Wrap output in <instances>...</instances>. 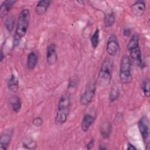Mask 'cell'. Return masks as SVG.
<instances>
[{
  "label": "cell",
  "instance_id": "cell-9",
  "mask_svg": "<svg viewBox=\"0 0 150 150\" xmlns=\"http://www.w3.org/2000/svg\"><path fill=\"white\" fill-rule=\"evenodd\" d=\"M57 53L56 46L54 43L49 45L47 48L46 52V61L50 65H52L56 62Z\"/></svg>",
  "mask_w": 150,
  "mask_h": 150
},
{
  "label": "cell",
  "instance_id": "cell-23",
  "mask_svg": "<svg viewBox=\"0 0 150 150\" xmlns=\"http://www.w3.org/2000/svg\"><path fill=\"white\" fill-rule=\"evenodd\" d=\"M120 96V90L118 88L114 86L111 88V90L110 93L109 100L110 102H114L116 100H117Z\"/></svg>",
  "mask_w": 150,
  "mask_h": 150
},
{
  "label": "cell",
  "instance_id": "cell-24",
  "mask_svg": "<svg viewBox=\"0 0 150 150\" xmlns=\"http://www.w3.org/2000/svg\"><path fill=\"white\" fill-rule=\"evenodd\" d=\"M5 25L9 32H12L14 26V19L12 16H9L5 21Z\"/></svg>",
  "mask_w": 150,
  "mask_h": 150
},
{
  "label": "cell",
  "instance_id": "cell-15",
  "mask_svg": "<svg viewBox=\"0 0 150 150\" xmlns=\"http://www.w3.org/2000/svg\"><path fill=\"white\" fill-rule=\"evenodd\" d=\"M7 86L8 88L13 93L17 91L19 87V81L18 78L13 74H11L8 80Z\"/></svg>",
  "mask_w": 150,
  "mask_h": 150
},
{
  "label": "cell",
  "instance_id": "cell-10",
  "mask_svg": "<svg viewBox=\"0 0 150 150\" xmlns=\"http://www.w3.org/2000/svg\"><path fill=\"white\" fill-rule=\"evenodd\" d=\"M131 11L136 16H141L144 14L146 9L145 3L144 1H137L131 5Z\"/></svg>",
  "mask_w": 150,
  "mask_h": 150
},
{
  "label": "cell",
  "instance_id": "cell-13",
  "mask_svg": "<svg viewBox=\"0 0 150 150\" xmlns=\"http://www.w3.org/2000/svg\"><path fill=\"white\" fill-rule=\"evenodd\" d=\"M16 1L13 0H7L2 2L0 6V16L1 18L8 14L11 9Z\"/></svg>",
  "mask_w": 150,
  "mask_h": 150
},
{
  "label": "cell",
  "instance_id": "cell-20",
  "mask_svg": "<svg viewBox=\"0 0 150 150\" xmlns=\"http://www.w3.org/2000/svg\"><path fill=\"white\" fill-rule=\"evenodd\" d=\"M22 146L25 149H34L36 148V143L31 138L27 137V138H25L23 139Z\"/></svg>",
  "mask_w": 150,
  "mask_h": 150
},
{
  "label": "cell",
  "instance_id": "cell-17",
  "mask_svg": "<svg viewBox=\"0 0 150 150\" xmlns=\"http://www.w3.org/2000/svg\"><path fill=\"white\" fill-rule=\"evenodd\" d=\"M38 63V57L36 53L31 52L29 53L27 57V67L29 70H33L36 67Z\"/></svg>",
  "mask_w": 150,
  "mask_h": 150
},
{
  "label": "cell",
  "instance_id": "cell-7",
  "mask_svg": "<svg viewBox=\"0 0 150 150\" xmlns=\"http://www.w3.org/2000/svg\"><path fill=\"white\" fill-rule=\"evenodd\" d=\"M127 49L129 52V56L128 57L131 63L137 66L141 65L142 59L139 45L127 46Z\"/></svg>",
  "mask_w": 150,
  "mask_h": 150
},
{
  "label": "cell",
  "instance_id": "cell-29",
  "mask_svg": "<svg viewBox=\"0 0 150 150\" xmlns=\"http://www.w3.org/2000/svg\"><path fill=\"white\" fill-rule=\"evenodd\" d=\"M98 149H100V150H104V149H106L107 148H106L104 145H100V146L98 147Z\"/></svg>",
  "mask_w": 150,
  "mask_h": 150
},
{
  "label": "cell",
  "instance_id": "cell-11",
  "mask_svg": "<svg viewBox=\"0 0 150 150\" xmlns=\"http://www.w3.org/2000/svg\"><path fill=\"white\" fill-rule=\"evenodd\" d=\"M9 104L12 110L16 113L20 111L22 107V102L19 97L16 95H12L9 98Z\"/></svg>",
  "mask_w": 150,
  "mask_h": 150
},
{
  "label": "cell",
  "instance_id": "cell-2",
  "mask_svg": "<svg viewBox=\"0 0 150 150\" xmlns=\"http://www.w3.org/2000/svg\"><path fill=\"white\" fill-rule=\"evenodd\" d=\"M30 20V12L28 9L22 10L18 16L16 28V35L18 38L23 37L28 30Z\"/></svg>",
  "mask_w": 150,
  "mask_h": 150
},
{
  "label": "cell",
  "instance_id": "cell-26",
  "mask_svg": "<svg viewBox=\"0 0 150 150\" xmlns=\"http://www.w3.org/2000/svg\"><path fill=\"white\" fill-rule=\"evenodd\" d=\"M94 145V140L93 139H92L90 140V141L88 142V144H87V145H86L87 149H91L93 147Z\"/></svg>",
  "mask_w": 150,
  "mask_h": 150
},
{
  "label": "cell",
  "instance_id": "cell-6",
  "mask_svg": "<svg viewBox=\"0 0 150 150\" xmlns=\"http://www.w3.org/2000/svg\"><path fill=\"white\" fill-rule=\"evenodd\" d=\"M96 86L95 83H91L88 84L85 91L81 96L80 103L84 105L88 104L93 100L96 93Z\"/></svg>",
  "mask_w": 150,
  "mask_h": 150
},
{
  "label": "cell",
  "instance_id": "cell-5",
  "mask_svg": "<svg viewBox=\"0 0 150 150\" xmlns=\"http://www.w3.org/2000/svg\"><path fill=\"white\" fill-rule=\"evenodd\" d=\"M138 127L145 146H149V122L146 116L142 117L138 122Z\"/></svg>",
  "mask_w": 150,
  "mask_h": 150
},
{
  "label": "cell",
  "instance_id": "cell-16",
  "mask_svg": "<svg viewBox=\"0 0 150 150\" xmlns=\"http://www.w3.org/2000/svg\"><path fill=\"white\" fill-rule=\"evenodd\" d=\"M11 139V135L9 133H3L0 138V149L6 150L10 144Z\"/></svg>",
  "mask_w": 150,
  "mask_h": 150
},
{
  "label": "cell",
  "instance_id": "cell-21",
  "mask_svg": "<svg viewBox=\"0 0 150 150\" xmlns=\"http://www.w3.org/2000/svg\"><path fill=\"white\" fill-rule=\"evenodd\" d=\"M149 84H150L149 79L148 78H145L143 80L142 85H141V88H142L143 94L146 97H148L150 94Z\"/></svg>",
  "mask_w": 150,
  "mask_h": 150
},
{
  "label": "cell",
  "instance_id": "cell-18",
  "mask_svg": "<svg viewBox=\"0 0 150 150\" xmlns=\"http://www.w3.org/2000/svg\"><path fill=\"white\" fill-rule=\"evenodd\" d=\"M100 132L103 138H108L111 132V125L109 122H105L101 126Z\"/></svg>",
  "mask_w": 150,
  "mask_h": 150
},
{
  "label": "cell",
  "instance_id": "cell-22",
  "mask_svg": "<svg viewBox=\"0 0 150 150\" xmlns=\"http://www.w3.org/2000/svg\"><path fill=\"white\" fill-rule=\"evenodd\" d=\"M90 40L93 48L96 49L98 46L100 41V33L99 30L98 29H97L95 30L94 33L92 35Z\"/></svg>",
  "mask_w": 150,
  "mask_h": 150
},
{
  "label": "cell",
  "instance_id": "cell-1",
  "mask_svg": "<svg viewBox=\"0 0 150 150\" xmlns=\"http://www.w3.org/2000/svg\"><path fill=\"white\" fill-rule=\"evenodd\" d=\"M70 105V96L67 93L63 94L59 99L55 117V123L57 125H62L66 121L69 114Z\"/></svg>",
  "mask_w": 150,
  "mask_h": 150
},
{
  "label": "cell",
  "instance_id": "cell-28",
  "mask_svg": "<svg viewBox=\"0 0 150 150\" xmlns=\"http://www.w3.org/2000/svg\"><path fill=\"white\" fill-rule=\"evenodd\" d=\"M124 35L126 36H129V34H130V30H128V29H124Z\"/></svg>",
  "mask_w": 150,
  "mask_h": 150
},
{
  "label": "cell",
  "instance_id": "cell-27",
  "mask_svg": "<svg viewBox=\"0 0 150 150\" xmlns=\"http://www.w3.org/2000/svg\"><path fill=\"white\" fill-rule=\"evenodd\" d=\"M127 149H129V150H130V149H134V150H135V149H136V147H135L133 145H132L131 144H130V143H128V145H127Z\"/></svg>",
  "mask_w": 150,
  "mask_h": 150
},
{
  "label": "cell",
  "instance_id": "cell-14",
  "mask_svg": "<svg viewBox=\"0 0 150 150\" xmlns=\"http://www.w3.org/2000/svg\"><path fill=\"white\" fill-rule=\"evenodd\" d=\"M94 121V117L89 114H86L81 121V127L84 132H87Z\"/></svg>",
  "mask_w": 150,
  "mask_h": 150
},
{
  "label": "cell",
  "instance_id": "cell-30",
  "mask_svg": "<svg viewBox=\"0 0 150 150\" xmlns=\"http://www.w3.org/2000/svg\"><path fill=\"white\" fill-rule=\"evenodd\" d=\"M0 57H1V62H2L4 58V55L3 54V52L1 50V55H0Z\"/></svg>",
  "mask_w": 150,
  "mask_h": 150
},
{
  "label": "cell",
  "instance_id": "cell-3",
  "mask_svg": "<svg viewBox=\"0 0 150 150\" xmlns=\"http://www.w3.org/2000/svg\"><path fill=\"white\" fill-rule=\"evenodd\" d=\"M131 63L129 57L124 55L120 62V79L123 84H129L132 79V74L131 72Z\"/></svg>",
  "mask_w": 150,
  "mask_h": 150
},
{
  "label": "cell",
  "instance_id": "cell-8",
  "mask_svg": "<svg viewBox=\"0 0 150 150\" xmlns=\"http://www.w3.org/2000/svg\"><path fill=\"white\" fill-rule=\"evenodd\" d=\"M106 50L110 56H115L119 53L120 46L115 36L111 35L109 36L107 43Z\"/></svg>",
  "mask_w": 150,
  "mask_h": 150
},
{
  "label": "cell",
  "instance_id": "cell-12",
  "mask_svg": "<svg viewBox=\"0 0 150 150\" xmlns=\"http://www.w3.org/2000/svg\"><path fill=\"white\" fill-rule=\"evenodd\" d=\"M52 1L49 0L40 1L35 6V12L38 15H43L49 8Z\"/></svg>",
  "mask_w": 150,
  "mask_h": 150
},
{
  "label": "cell",
  "instance_id": "cell-4",
  "mask_svg": "<svg viewBox=\"0 0 150 150\" xmlns=\"http://www.w3.org/2000/svg\"><path fill=\"white\" fill-rule=\"evenodd\" d=\"M111 70L110 62L104 61L98 72L97 83L101 87H106L108 86L111 81Z\"/></svg>",
  "mask_w": 150,
  "mask_h": 150
},
{
  "label": "cell",
  "instance_id": "cell-25",
  "mask_svg": "<svg viewBox=\"0 0 150 150\" xmlns=\"http://www.w3.org/2000/svg\"><path fill=\"white\" fill-rule=\"evenodd\" d=\"M42 123H43V120L40 117H35L32 121V124L35 127H40L42 124Z\"/></svg>",
  "mask_w": 150,
  "mask_h": 150
},
{
  "label": "cell",
  "instance_id": "cell-19",
  "mask_svg": "<svg viewBox=\"0 0 150 150\" xmlns=\"http://www.w3.org/2000/svg\"><path fill=\"white\" fill-rule=\"evenodd\" d=\"M115 21V14L113 12H110L107 13L104 17V25L107 28L112 26Z\"/></svg>",
  "mask_w": 150,
  "mask_h": 150
}]
</instances>
